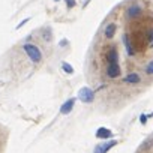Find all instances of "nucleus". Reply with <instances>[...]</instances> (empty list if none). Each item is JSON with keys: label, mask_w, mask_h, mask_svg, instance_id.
<instances>
[{"label": "nucleus", "mask_w": 153, "mask_h": 153, "mask_svg": "<svg viewBox=\"0 0 153 153\" xmlns=\"http://www.w3.org/2000/svg\"><path fill=\"white\" fill-rule=\"evenodd\" d=\"M62 69H63V72H66V74H69V75L74 74V68H72V65H69V63H66V62L62 63Z\"/></svg>", "instance_id": "nucleus-13"}, {"label": "nucleus", "mask_w": 153, "mask_h": 153, "mask_svg": "<svg viewBox=\"0 0 153 153\" xmlns=\"http://www.w3.org/2000/svg\"><path fill=\"white\" fill-rule=\"evenodd\" d=\"M147 119H149L147 114H141V116H140V123H141V125H146V123H147Z\"/></svg>", "instance_id": "nucleus-16"}, {"label": "nucleus", "mask_w": 153, "mask_h": 153, "mask_svg": "<svg viewBox=\"0 0 153 153\" xmlns=\"http://www.w3.org/2000/svg\"><path fill=\"white\" fill-rule=\"evenodd\" d=\"M147 41H149V42L153 41V29H149V30H147Z\"/></svg>", "instance_id": "nucleus-17"}, {"label": "nucleus", "mask_w": 153, "mask_h": 153, "mask_svg": "<svg viewBox=\"0 0 153 153\" xmlns=\"http://www.w3.org/2000/svg\"><path fill=\"white\" fill-rule=\"evenodd\" d=\"M56 2H59V0H56Z\"/></svg>", "instance_id": "nucleus-21"}, {"label": "nucleus", "mask_w": 153, "mask_h": 153, "mask_svg": "<svg viewBox=\"0 0 153 153\" xmlns=\"http://www.w3.org/2000/svg\"><path fill=\"white\" fill-rule=\"evenodd\" d=\"M65 45H66V39H63V41L60 42V47H65Z\"/></svg>", "instance_id": "nucleus-19"}, {"label": "nucleus", "mask_w": 153, "mask_h": 153, "mask_svg": "<svg viewBox=\"0 0 153 153\" xmlns=\"http://www.w3.org/2000/svg\"><path fill=\"white\" fill-rule=\"evenodd\" d=\"M140 81H141V76L137 72H129L123 78V83H126V84H138Z\"/></svg>", "instance_id": "nucleus-10"}, {"label": "nucleus", "mask_w": 153, "mask_h": 153, "mask_svg": "<svg viewBox=\"0 0 153 153\" xmlns=\"http://www.w3.org/2000/svg\"><path fill=\"white\" fill-rule=\"evenodd\" d=\"M116 32H117V24L116 23H108L104 29V36L105 39H113L116 36Z\"/></svg>", "instance_id": "nucleus-8"}, {"label": "nucleus", "mask_w": 153, "mask_h": 153, "mask_svg": "<svg viewBox=\"0 0 153 153\" xmlns=\"http://www.w3.org/2000/svg\"><path fill=\"white\" fill-rule=\"evenodd\" d=\"M143 15V6L141 5H131L126 8V18L128 20H135V18H140Z\"/></svg>", "instance_id": "nucleus-3"}, {"label": "nucleus", "mask_w": 153, "mask_h": 153, "mask_svg": "<svg viewBox=\"0 0 153 153\" xmlns=\"http://www.w3.org/2000/svg\"><path fill=\"white\" fill-rule=\"evenodd\" d=\"M96 138H99V140H110V138H113V132L108 129V128H98V131H96Z\"/></svg>", "instance_id": "nucleus-11"}, {"label": "nucleus", "mask_w": 153, "mask_h": 153, "mask_svg": "<svg viewBox=\"0 0 153 153\" xmlns=\"http://www.w3.org/2000/svg\"><path fill=\"white\" fill-rule=\"evenodd\" d=\"M144 71H146V74L147 75H153V59L146 65V68H144Z\"/></svg>", "instance_id": "nucleus-14"}, {"label": "nucleus", "mask_w": 153, "mask_h": 153, "mask_svg": "<svg viewBox=\"0 0 153 153\" xmlns=\"http://www.w3.org/2000/svg\"><path fill=\"white\" fill-rule=\"evenodd\" d=\"M74 105H75V98H71V99H68L66 102H63V104H62V107H60V114H63V116H68V114L72 111Z\"/></svg>", "instance_id": "nucleus-9"}, {"label": "nucleus", "mask_w": 153, "mask_h": 153, "mask_svg": "<svg viewBox=\"0 0 153 153\" xmlns=\"http://www.w3.org/2000/svg\"><path fill=\"white\" fill-rule=\"evenodd\" d=\"M122 41H123V45H125V50H126L128 56H129V57H134V56H135V50H134V47H132V42H131L129 35L125 33V35L122 36Z\"/></svg>", "instance_id": "nucleus-7"}, {"label": "nucleus", "mask_w": 153, "mask_h": 153, "mask_svg": "<svg viewBox=\"0 0 153 153\" xmlns=\"http://www.w3.org/2000/svg\"><path fill=\"white\" fill-rule=\"evenodd\" d=\"M23 50H24L26 56L32 60V63H41L42 62L44 56H42V51L39 50L38 45H35V44H24Z\"/></svg>", "instance_id": "nucleus-1"}, {"label": "nucleus", "mask_w": 153, "mask_h": 153, "mask_svg": "<svg viewBox=\"0 0 153 153\" xmlns=\"http://www.w3.org/2000/svg\"><path fill=\"white\" fill-rule=\"evenodd\" d=\"M75 5H76V2L75 0H66V8H75Z\"/></svg>", "instance_id": "nucleus-15"}, {"label": "nucleus", "mask_w": 153, "mask_h": 153, "mask_svg": "<svg viewBox=\"0 0 153 153\" xmlns=\"http://www.w3.org/2000/svg\"><path fill=\"white\" fill-rule=\"evenodd\" d=\"M95 93L96 90L90 89V87H81L78 90V95H76V98H78L83 104H92L93 99H95Z\"/></svg>", "instance_id": "nucleus-2"}, {"label": "nucleus", "mask_w": 153, "mask_h": 153, "mask_svg": "<svg viewBox=\"0 0 153 153\" xmlns=\"http://www.w3.org/2000/svg\"><path fill=\"white\" fill-rule=\"evenodd\" d=\"M105 60H107L108 65H111V63H119V51H117L116 47H113V48H110V50L107 51Z\"/></svg>", "instance_id": "nucleus-6"}, {"label": "nucleus", "mask_w": 153, "mask_h": 153, "mask_svg": "<svg viewBox=\"0 0 153 153\" xmlns=\"http://www.w3.org/2000/svg\"><path fill=\"white\" fill-rule=\"evenodd\" d=\"M120 74H122V68L119 66V63H111V65L107 66V76L108 78L116 80L120 76Z\"/></svg>", "instance_id": "nucleus-5"}, {"label": "nucleus", "mask_w": 153, "mask_h": 153, "mask_svg": "<svg viewBox=\"0 0 153 153\" xmlns=\"http://www.w3.org/2000/svg\"><path fill=\"white\" fill-rule=\"evenodd\" d=\"M29 20H30V18H26V20H23V21H21L20 24H17V27H15V29H21L23 26H26V24L29 23Z\"/></svg>", "instance_id": "nucleus-18"}, {"label": "nucleus", "mask_w": 153, "mask_h": 153, "mask_svg": "<svg viewBox=\"0 0 153 153\" xmlns=\"http://www.w3.org/2000/svg\"><path fill=\"white\" fill-rule=\"evenodd\" d=\"M116 144H117L116 140H110V141H105V140H104V143H99L98 146H95L93 153H107V152H108L110 149H113Z\"/></svg>", "instance_id": "nucleus-4"}, {"label": "nucleus", "mask_w": 153, "mask_h": 153, "mask_svg": "<svg viewBox=\"0 0 153 153\" xmlns=\"http://www.w3.org/2000/svg\"><path fill=\"white\" fill-rule=\"evenodd\" d=\"M41 38L44 39V42H51V39H53V32H51V29H50V27L42 29V32H41Z\"/></svg>", "instance_id": "nucleus-12"}, {"label": "nucleus", "mask_w": 153, "mask_h": 153, "mask_svg": "<svg viewBox=\"0 0 153 153\" xmlns=\"http://www.w3.org/2000/svg\"><path fill=\"white\" fill-rule=\"evenodd\" d=\"M149 47H150V48H153V41H152V42H149Z\"/></svg>", "instance_id": "nucleus-20"}]
</instances>
